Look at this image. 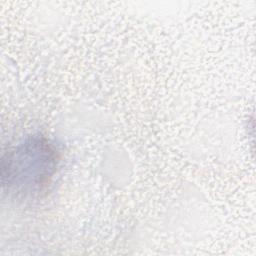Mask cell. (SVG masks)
<instances>
[{
  "label": "cell",
  "mask_w": 256,
  "mask_h": 256,
  "mask_svg": "<svg viewBox=\"0 0 256 256\" xmlns=\"http://www.w3.org/2000/svg\"><path fill=\"white\" fill-rule=\"evenodd\" d=\"M55 166V155L50 145L33 138L13 148L2 158V186L14 193L38 189L47 181Z\"/></svg>",
  "instance_id": "1"
}]
</instances>
